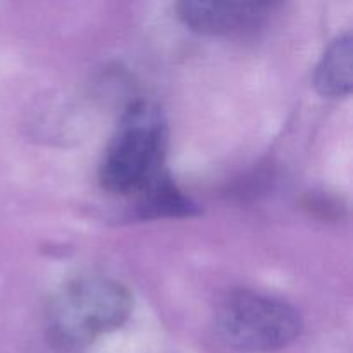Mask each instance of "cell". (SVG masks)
<instances>
[{"instance_id": "1", "label": "cell", "mask_w": 353, "mask_h": 353, "mask_svg": "<svg viewBox=\"0 0 353 353\" xmlns=\"http://www.w3.org/2000/svg\"><path fill=\"white\" fill-rule=\"evenodd\" d=\"M133 299L126 286L102 276H85L62 286L47 307L48 340L61 348L86 347L128 321Z\"/></svg>"}, {"instance_id": "2", "label": "cell", "mask_w": 353, "mask_h": 353, "mask_svg": "<svg viewBox=\"0 0 353 353\" xmlns=\"http://www.w3.org/2000/svg\"><path fill=\"white\" fill-rule=\"evenodd\" d=\"M165 121L148 102L128 107L100 162V183L117 195L143 193L164 172Z\"/></svg>"}, {"instance_id": "3", "label": "cell", "mask_w": 353, "mask_h": 353, "mask_svg": "<svg viewBox=\"0 0 353 353\" xmlns=\"http://www.w3.org/2000/svg\"><path fill=\"white\" fill-rule=\"evenodd\" d=\"M214 321L217 334L228 347L250 353L288 347L302 331L300 314L292 305L248 290L224 296Z\"/></svg>"}, {"instance_id": "4", "label": "cell", "mask_w": 353, "mask_h": 353, "mask_svg": "<svg viewBox=\"0 0 353 353\" xmlns=\"http://www.w3.org/2000/svg\"><path fill=\"white\" fill-rule=\"evenodd\" d=\"M178 12L190 30L212 37H226L257 28L268 16V6L262 2L202 0L179 3Z\"/></svg>"}, {"instance_id": "5", "label": "cell", "mask_w": 353, "mask_h": 353, "mask_svg": "<svg viewBox=\"0 0 353 353\" xmlns=\"http://www.w3.org/2000/svg\"><path fill=\"white\" fill-rule=\"evenodd\" d=\"M353 38L350 31L340 34L324 52L314 72V85L324 97H347L352 90Z\"/></svg>"}]
</instances>
